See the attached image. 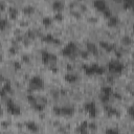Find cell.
<instances>
[{"label": "cell", "instance_id": "51", "mask_svg": "<svg viewBox=\"0 0 134 134\" xmlns=\"http://www.w3.org/2000/svg\"><path fill=\"white\" fill-rule=\"evenodd\" d=\"M115 1H117V0H115Z\"/></svg>", "mask_w": 134, "mask_h": 134}, {"label": "cell", "instance_id": "18", "mask_svg": "<svg viewBox=\"0 0 134 134\" xmlns=\"http://www.w3.org/2000/svg\"><path fill=\"white\" fill-rule=\"evenodd\" d=\"M76 131L80 132V133H86V132H88V122L86 120L83 121V122H81V125L79 126V128L76 129Z\"/></svg>", "mask_w": 134, "mask_h": 134}, {"label": "cell", "instance_id": "41", "mask_svg": "<svg viewBox=\"0 0 134 134\" xmlns=\"http://www.w3.org/2000/svg\"><path fill=\"white\" fill-rule=\"evenodd\" d=\"M112 94L114 95V97H115V98H118V99H121V95H120L119 93H116V92H113Z\"/></svg>", "mask_w": 134, "mask_h": 134}, {"label": "cell", "instance_id": "25", "mask_svg": "<svg viewBox=\"0 0 134 134\" xmlns=\"http://www.w3.org/2000/svg\"><path fill=\"white\" fill-rule=\"evenodd\" d=\"M121 42H122V44H125V45H130V44L132 43V39H131L129 36H125V37L121 39Z\"/></svg>", "mask_w": 134, "mask_h": 134}, {"label": "cell", "instance_id": "36", "mask_svg": "<svg viewBox=\"0 0 134 134\" xmlns=\"http://www.w3.org/2000/svg\"><path fill=\"white\" fill-rule=\"evenodd\" d=\"M88 129H90V130H93V131H95V130H96V125H95L94 122L88 124Z\"/></svg>", "mask_w": 134, "mask_h": 134}, {"label": "cell", "instance_id": "10", "mask_svg": "<svg viewBox=\"0 0 134 134\" xmlns=\"http://www.w3.org/2000/svg\"><path fill=\"white\" fill-rule=\"evenodd\" d=\"M86 48H87V51H88L89 53H92V54H94V55H97V54H98V49H97V47H96V45H95L94 43L88 42V43L86 44Z\"/></svg>", "mask_w": 134, "mask_h": 134}, {"label": "cell", "instance_id": "43", "mask_svg": "<svg viewBox=\"0 0 134 134\" xmlns=\"http://www.w3.org/2000/svg\"><path fill=\"white\" fill-rule=\"evenodd\" d=\"M22 61H23V62L28 63V62H29V58H28L27 55H23V57H22Z\"/></svg>", "mask_w": 134, "mask_h": 134}, {"label": "cell", "instance_id": "3", "mask_svg": "<svg viewBox=\"0 0 134 134\" xmlns=\"http://www.w3.org/2000/svg\"><path fill=\"white\" fill-rule=\"evenodd\" d=\"M44 87V82L40 76H32L29 81V91L41 90Z\"/></svg>", "mask_w": 134, "mask_h": 134}, {"label": "cell", "instance_id": "13", "mask_svg": "<svg viewBox=\"0 0 134 134\" xmlns=\"http://www.w3.org/2000/svg\"><path fill=\"white\" fill-rule=\"evenodd\" d=\"M91 66H92V68H93V70H94V74H97V75H102V74H104V72H105L104 67L99 66V65L96 64V63L91 64Z\"/></svg>", "mask_w": 134, "mask_h": 134}, {"label": "cell", "instance_id": "33", "mask_svg": "<svg viewBox=\"0 0 134 134\" xmlns=\"http://www.w3.org/2000/svg\"><path fill=\"white\" fill-rule=\"evenodd\" d=\"M53 113L55 114V115H61V107H58V106H55V107H53Z\"/></svg>", "mask_w": 134, "mask_h": 134}, {"label": "cell", "instance_id": "30", "mask_svg": "<svg viewBox=\"0 0 134 134\" xmlns=\"http://www.w3.org/2000/svg\"><path fill=\"white\" fill-rule=\"evenodd\" d=\"M99 98H100V100L103 103H109V100H110V96L109 95H105V94H102L99 96Z\"/></svg>", "mask_w": 134, "mask_h": 134}, {"label": "cell", "instance_id": "48", "mask_svg": "<svg viewBox=\"0 0 134 134\" xmlns=\"http://www.w3.org/2000/svg\"><path fill=\"white\" fill-rule=\"evenodd\" d=\"M2 125H3V127H7V126H8L9 124H8L7 121H5V122H2Z\"/></svg>", "mask_w": 134, "mask_h": 134}, {"label": "cell", "instance_id": "49", "mask_svg": "<svg viewBox=\"0 0 134 134\" xmlns=\"http://www.w3.org/2000/svg\"><path fill=\"white\" fill-rule=\"evenodd\" d=\"M2 113H3V111H2V108H1V106H0V116L2 115Z\"/></svg>", "mask_w": 134, "mask_h": 134}, {"label": "cell", "instance_id": "38", "mask_svg": "<svg viewBox=\"0 0 134 134\" xmlns=\"http://www.w3.org/2000/svg\"><path fill=\"white\" fill-rule=\"evenodd\" d=\"M106 133H118L117 129H106Z\"/></svg>", "mask_w": 134, "mask_h": 134}, {"label": "cell", "instance_id": "44", "mask_svg": "<svg viewBox=\"0 0 134 134\" xmlns=\"http://www.w3.org/2000/svg\"><path fill=\"white\" fill-rule=\"evenodd\" d=\"M107 81H108V83H112L114 81V79L112 75H109V76H107Z\"/></svg>", "mask_w": 134, "mask_h": 134}, {"label": "cell", "instance_id": "42", "mask_svg": "<svg viewBox=\"0 0 134 134\" xmlns=\"http://www.w3.org/2000/svg\"><path fill=\"white\" fill-rule=\"evenodd\" d=\"M4 9H5V4H4V2L0 1V10L2 12V10H4Z\"/></svg>", "mask_w": 134, "mask_h": 134}, {"label": "cell", "instance_id": "28", "mask_svg": "<svg viewBox=\"0 0 134 134\" xmlns=\"http://www.w3.org/2000/svg\"><path fill=\"white\" fill-rule=\"evenodd\" d=\"M26 97H27V100H28L31 105H32V104H35V103H37V99H36V97H35L32 94H28Z\"/></svg>", "mask_w": 134, "mask_h": 134}, {"label": "cell", "instance_id": "19", "mask_svg": "<svg viewBox=\"0 0 134 134\" xmlns=\"http://www.w3.org/2000/svg\"><path fill=\"white\" fill-rule=\"evenodd\" d=\"M112 93H113V89L109 85L102 87V94H105V95H109L110 96V95H112Z\"/></svg>", "mask_w": 134, "mask_h": 134}, {"label": "cell", "instance_id": "27", "mask_svg": "<svg viewBox=\"0 0 134 134\" xmlns=\"http://www.w3.org/2000/svg\"><path fill=\"white\" fill-rule=\"evenodd\" d=\"M133 5V0H127V1H124V8L125 9H129L131 8Z\"/></svg>", "mask_w": 134, "mask_h": 134}, {"label": "cell", "instance_id": "16", "mask_svg": "<svg viewBox=\"0 0 134 134\" xmlns=\"http://www.w3.org/2000/svg\"><path fill=\"white\" fill-rule=\"evenodd\" d=\"M64 79H65V81L66 82H68V83H74V82H76L77 81V75H75V74H72V73H67V74H65V76H64Z\"/></svg>", "mask_w": 134, "mask_h": 134}, {"label": "cell", "instance_id": "32", "mask_svg": "<svg viewBox=\"0 0 134 134\" xmlns=\"http://www.w3.org/2000/svg\"><path fill=\"white\" fill-rule=\"evenodd\" d=\"M105 50H106V51H108V52H110V51H113V50H115V45H114V44H110V43H109L108 47H107Z\"/></svg>", "mask_w": 134, "mask_h": 134}, {"label": "cell", "instance_id": "9", "mask_svg": "<svg viewBox=\"0 0 134 134\" xmlns=\"http://www.w3.org/2000/svg\"><path fill=\"white\" fill-rule=\"evenodd\" d=\"M93 5L97 10H100V12H103L107 8V3L105 0H94Z\"/></svg>", "mask_w": 134, "mask_h": 134}, {"label": "cell", "instance_id": "47", "mask_svg": "<svg viewBox=\"0 0 134 134\" xmlns=\"http://www.w3.org/2000/svg\"><path fill=\"white\" fill-rule=\"evenodd\" d=\"M115 54H116V57H117V58H120V57H121V53H120L119 51H117V50L115 51Z\"/></svg>", "mask_w": 134, "mask_h": 134}, {"label": "cell", "instance_id": "17", "mask_svg": "<svg viewBox=\"0 0 134 134\" xmlns=\"http://www.w3.org/2000/svg\"><path fill=\"white\" fill-rule=\"evenodd\" d=\"M8 15H9V18L12 20H15L17 18V16H18V9L16 7H14V6L8 7Z\"/></svg>", "mask_w": 134, "mask_h": 134}, {"label": "cell", "instance_id": "1", "mask_svg": "<svg viewBox=\"0 0 134 134\" xmlns=\"http://www.w3.org/2000/svg\"><path fill=\"white\" fill-rule=\"evenodd\" d=\"M107 68L110 72L115 73V74H120L124 70V64L120 63L119 61L115 60V61H110L107 64Z\"/></svg>", "mask_w": 134, "mask_h": 134}, {"label": "cell", "instance_id": "5", "mask_svg": "<svg viewBox=\"0 0 134 134\" xmlns=\"http://www.w3.org/2000/svg\"><path fill=\"white\" fill-rule=\"evenodd\" d=\"M6 108H7L8 113L12 114V115H19V114L21 113L20 107L17 106V105L14 103V100H13L12 98H8V99L6 100Z\"/></svg>", "mask_w": 134, "mask_h": 134}, {"label": "cell", "instance_id": "4", "mask_svg": "<svg viewBox=\"0 0 134 134\" xmlns=\"http://www.w3.org/2000/svg\"><path fill=\"white\" fill-rule=\"evenodd\" d=\"M76 52V44L74 42H69L63 49H62V54L64 57L72 58Z\"/></svg>", "mask_w": 134, "mask_h": 134}, {"label": "cell", "instance_id": "15", "mask_svg": "<svg viewBox=\"0 0 134 134\" xmlns=\"http://www.w3.org/2000/svg\"><path fill=\"white\" fill-rule=\"evenodd\" d=\"M117 23H118V18H117V16H111V17L108 18V26L114 27V26L117 25Z\"/></svg>", "mask_w": 134, "mask_h": 134}, {"label": "cell", "instance_id": "12", "mask_svg": "<svg viewBox=\"0 0 134 134\" xmlns=\"http://www.w3.org/2000/svg\"><path fill=\"white\" fill-rule=\"evenodd\" d=\"M25 127H26V129H27L28 131L34 132V133H36V132L39 131V126H38L36 122H34V121H27V122L25 124Z\"/></svg>", "mask_w": 134, "mask_h": 134}, {"label": "cell", "instance_id": "11", "mask_svg": "<svg viewBox=\"0 0 134 134\" xmlns=\"http://www.w3.org/2000/svg\"><path fill=\"white\" fill-rule=\"evenodd\" d=\"M105 111H106V113H107V115H108L109 117H112V116H119V112H118L115 108H113V107H111V106H105Z\"/></svg>", "mask_w": 134, "mask_h": 134}, {"label": "cell", "instance_id": "21", "mask_svg": "<svg viewBox=\"0 0 134 134\" xmlns=\"http://www.w3.org/2000/svg\"><path fill=\"white\" fill-rule=\"evenodd\" d=\"M34 12H35L34 6L28 5V6H24V7H23V13H24L25 15H31Z\"/></svg>", "mask_w": 134, "mask_h": 134}, {"label": "cell", "instance_id": "40", "mask_svg": "<svg viewBox=\"0 0 134 134\" xmlns=\"http://www.w3.org/2000/svg\"><path fill=\"white\" fill-rule=\"evenodd\" d=\"M128 114H129L131 117L133 116V107H132V106H130V107L128 108Z\"/></svg>", "mask_w": 134, "mask_h": 134}, {"label": "cell", "instance_id": "23", "mask_svg": "<svg viewBox=\"0 0 134 134\" xmlns=\"http://www.w3.org/2000/svg\"><path fill=\"white\" fill-rule=\"evenodd\" d=\"M51 23H52V20H51V18L50 17H44L43 19H42V24L44 25V26H49V25H51Z\"/></svg>", "mask_w": 134, "mask_h": 134}, {"label": "cell", "instance_id": "22", "mask_svg": "<svg viewBox=\"0 0 134 134\" xmlns=\"http://www.w3.org/2000/svg\"><path fill=\"white\" fill-rule=\"evenodd\" d=\"M31 106H32V108H34L36 111H39V112L43 111V110H44V107H45L42 103H41V104H39V103H35V104H32Z\"/></svg>", "mask_w": 134, "mask_h": 134}, {"label": "cell", "instance_id": "24", "mask_svg": "<svg viewBox=\"0 0 134 134\" xmlns=\"http://www.w3.org/2000/svg\"><path fill=\"white\" fill-rule=\"evenodd\" d=\"M8 25V22L6 19H3V18H0V30H4Z\"/></svg>", "mask_w": 134, "mask_h": 134}, {"label": "cell", "instance_id": "39", "mask_svg": "<svg viewBox=\"0 0 134 134\" xmlns=\"http://www.w3.org/2000/svg\"><path fill=\"white\" fill-rule=\"evenodd\" d=\"M14 67H15L16 70H19V69L21 68V64H20L19 62H15V63H14Z\"/></svg>", "mask_w": 134, "mask_h": 134}, {"label": "cell", "instance_id": "26", "mask_svg": "<svg viewBox=\"0 0 134 134\" xmlns=\"http://www.w3.org/2000/svg\"><path fill=\"white\" fill-rule=\"evenodd\" d=\"M2 89L5 91V92H9V91H12V86H10V83L9 82H5V84H3V86H2Z\"/></svg>", "mask_w": 134, "mask_h": 134}, {"label": "cell", "instance_id": "7", "mask_svg": "<svg viewBox=\"0 0 134 134\" xmlns=\"http://www.w3.org/2000/svg\"><path fill=\"white\" fill-rule=\"evenodd\" d=\"M73 114H74V108L73 107H69V106L61 107V115H63V116H72Z\"/></svg>", "mask_w": 134, "mask_h": 134}, {"label": "cell", "instance_id": "29", "mask_svg": "<svg viewBox=\"0 0 134 134\" xmlns=\"http://www.w3.org/2000/svg\"><path fill=\"white\" fill-rule=\"evenodd\" d=\"M103 15H104V17H106V18H109V17H111L112 16V12L107 7L105 10H103Z\"/></svg>", "mask_w": 134, "mask_h": 134}, {"label": "cell", "instance_id": "20", "mask_svg": "<svg viewBox=\"0 0 134 134\" xmlns=\"http://www.w3.org/2000/svg\"><path fill=\"white\" fill-rule=\"evenodd\" d=\"M83 70L85 71L86 75H92L94 74V70L91 65H83Z\"/></svg>", "mask_w": 134, "mask_h": 134}, {"label": "cell", "instance_id": "35", "mask_svg": "<svg viewBox=\"0 0 134 134\" xmlns=\"http://www.w3.org/2000/svg\"><path fill=\"white\" fill-rule=\"evenodd\" d=\"M108 45H109V42H106V41H100L99 42V46L102 48H104V49H106L108 47Z\"/></svg>", "mask_w": 134, "mask_h": 134}, {"label": "cell", "instance_id": "31", "mask_svg": "<svg viewBox=\"0 0 134 134\" xmlns=\"http://www.w3.org/2000/svg\"><path fill=\"white\" fill-rule=\"evenodd\" d=\"M54 20H57V21H62L63 20V15L59 12V13H57L55 15H54Z\"/></svg>", "mask_w": 134, "mask_h": 134}, {"label": "cell", "instance_id": "46", "mask_svg": "<svg viewBox=\"0 0 134 134\" xmlns=\"http://www.w3.org/2000/svg\"><path fill=\"white\" fill-rule=\"evenodd\" d=\"M9 52H10L12 54H15V53H16L17 51L15 50V48H14V47H12V48H9Z\"/></svg>", "mask_w": 134, "mask_h": 134}, {"label": "cell", "instance_id": "45", "mask_svg": "<svg viewBox=\"0 0 134 134\" xmlns=\"http://www.w3.org/2000/svg\"><path fill=\"white\" fill-rule=\"evenodd\" d=\"M4 81H5V79H4V76H3V74H2V73H0V84H2V83H4Z\"/></svg>", "mask_w": 134, "mask_h": 134}, {"label": "cell", "instance_id": "37", "mask_svg": "<svg viewBox=\"0 0 134 134\" xmlns=\"http://www.w3.org/2000/svg\"><path fill=\"white\" fill-rule=\"evenodd\" d=\"M88 55H89V52L86 50V51H82L81 52V57L84 58V59H88Z\"/></svg>", "mask_w": 134, "mask_h": 134}, {"label": "cell", "instance_id": "14", "mask_svg": "<svg viewBox=\"0 0 134 134\" xmlns=\"http://www.w3.org/2000/svg\"><path fill=\"white\" fill-rule=\"evenodd\" d=\"M52 8L57 12H61L63 8H64V3L61 1V0H57L52 3Z\"/></svg>", "mask_w": 134, "mask_h": 134}, {"label": "cell", "instance_id": "34", "mask_svg": "<svg viewBox=\"0 0 134 134\" xmlns=\"http://www.w3.org/2000/svg\"><path fill=\"white\" fill-rule=\"evenodd\" d=\"M26 36H27L29 39H35V38H36V35H35V32H34L32 30H28L27 34H26Z\"/></svg>", "mask_w": 134, "mask_h": 134}, {"label": "cell", "instance_id": "8", "mask_svg": "<svg viewBox=\"0 0 134 134\" xmlns=\"http://www.w3.org/2000/svg\"><path fill=\"white\" fill-rule=\"evenodd\" d=\"M41 40H42L43 42H45V43H54V44H59V43H60V40L55 39V38H54L52 35H50V34H47V35L43 36V37L41 38Z\"/></svg>", "mask_w": 134, "mask_h": 134}, {"label": "cell", "instance_id": "2", "mask_svg": "<svg viewBox=\"0 0 134 134\" xmlns=\"http://www.w3.org/2000/svg\"><path fill=\"white\" fill-rule=\"evenodd\" d=\"M41 58H42V62L45 65H49L50 67L57 63V55L53 53H50L46 50H43L41 52Z\"/></svg>", "mask_w": 134, "mask_h": 134}, {"label": "cell", "instance_id": "50", "mask_svg": "<svg viewBox=\"0 0 134 134\" xmlns=\"http://www.w3.org/2000/svg\"><path fill=\"white\" fill-rule=\"evenodd\" d=\"M66 68H68V69L70 70V69H71V66H70V65H67V66H66Z\"/></svg>", "mask_w": 134, "mask_h": 134}, {"label": "cell", "instance_id": "6", "mask_svg": "<svg viewBox=\"0 0 134 134\" xmlns=\"http://www.w3.org/2000/svg\"><path fill=\"white\" fill-rule=\"evenodd\" d=\"M84 109H85V111L88 112V114H89V116L91 118H93V117L96 116L97 111H96V105H95L94 102H88V103H86L84 105Z\"/></svg>", "mask_w": 134, "mask_h": 134}]
</instances>
